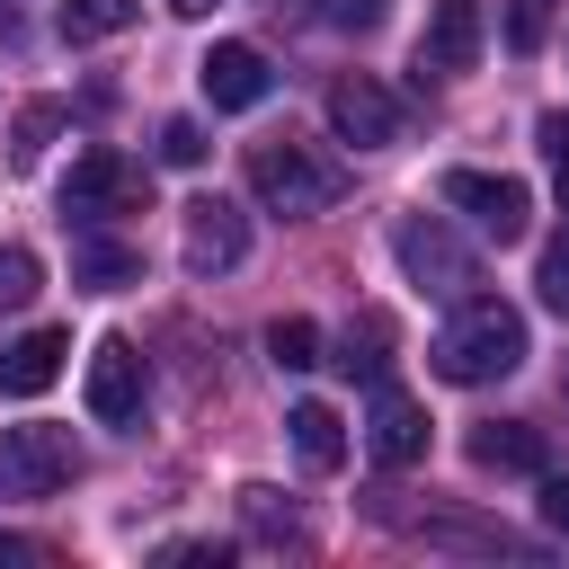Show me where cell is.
Returning <instances> with one entry per match:
<instances>
[{
    "mask_svg": "<svg viewBox=\"0 0 569 569\" xmlns=\"http://www.w3.org/2000/svg\"><path fill=\"white\" fill-rule=\"evenodd\" d=\"M533 347H525V311L516 302H498V293H471L445 329H436V347H427V365L445 373V382H507L516 365H525Z\"/></svg>",
    "mask_w": 569,
    "mask_h": 569,
    "instance_id": "cell-1",
    "label": "cell"
},
{
    "mask_svg": "<svg viewBox=\"0 0 569 569\" xmlns=\"http://www.w3.org/2000/svg\"><path fill=\"white\" fill-rule=\"evenodd\" d=\"M338 160H320L311 142H284V133H267V142H249V196L267 204V213H284V222H302V213H329L338 204Z\"/></svg>",
    "mask_w": 569,
    "mask_h": 569,
    "instance_id": "cell-2",
    "label": "cell"
},
{
    "mask_svg": "<svg viewBox=\"0 0 569 569\" xmlns=\"http://www.w3.org/2000/svg\"><path fill=\"white\" fill-rule=\"evenodd\" d=\"M151 204V169L142 160H124V151H80L71 160V178H62V213L71 222H116V213H142Z\"/></svg>",
    "mask_w": 569,
    "mask_h": 569,
    "instance_id": "cell-3",
    "label": "cell"
},
{
    "mask_svg": "<svg viewBox=\"0 0 569 569\" xmlns=\"http://www.w3.org/2000/svg\"><path fill=\"white\" fill-rule=\"evenodd\" d=\"M391 249H400V276H409L418 293H436V302H471L480 267H471V249H462L436 213H409V222L391 231Z\"/></svg>",
    "mask_w": 569,
    "mask_h": 569,
    "instance_id": "cell-4",
    "label": "cell"
},
{
    "mask_svg": "<svg viewBox=\"0 0 569 569\" xmlns=\"http://www.w3.org/2000/svg\"><path fill=\"white\" fill-rule=\"evenodd\" d=\"M80 480V445L62 427H0V498H53Z\"/></svg>",
    "mask_w": 569,
    "mask_h": 569,
    "instance_id": "cell-5",
    "label": "cell"
},
{
    "mask_svg": "<svg viewBox=\"0 0 569 569\" xmlns=\"http://www.w3.org/2000/svg\"><path fill=\"white\" fill-rule=\"evenodd\" d=\"M445 204L453 213H471V231L480 240H525V222H533V196H525V178H498V169H445Z\"/></svg>",
    "mask_w": 569,
    "mask_h": 569,
    "instance_id": "cell-6",
    "label": "cell"
},
{
    "mask_svg": "<svg viewBox=\"0 0 569 569\" xmlns=\"http://www.w3.org/2000/svg\"><path fill=\"white\" fill-rule=\"evenodd\" d=\"M329 124H338V142H356V151H391V142H400V98H391L373 71H338V80H329Z\"/></svg>",
    "mask_w": 569,
    "mask_h": 569,
    "instance_id": "cell-7",
    "label": "cell"
},
{
    "mask_svg": "<svg viewBox=\"0 0 569 569\" xmlns=\"http://www.w3.org/2000/svg\"><path fill=\"white\" fill-rule=\"evenodd\" d=\"M178 258H187V276H231V267L249 258V222H240V204L196 196V204H187V231H178Z\"/></svg>",
    "mask_w": 569,
    "mask_h": 569,
    "instance_id": "cell-8",
    "label": "cell"
},
{
    "mask_svg": "<svg viewBox=\"0 0 569 569\" xmlns=\"http://www.w3.org/2000/svg\"><path fill=\"white\" fill-rule=\"evenodd\" d=\"M142 356H133V338H98L89 347V418L98 427H133L142 418Z\"/></svg>",
    "mask_w": 569,
    "mask_h": 569,
    "instance_id": "cell-9",
    "label": "cell"
},
{
    "mask_svg": "<svg viewBox=\"0 0 569 569\" xmlns=\"http://www.w3.org/2000/svg\"><path fill=\"white\" fill-rule=\"evenodd\" d=\"M196 80H204V98L222 107V116H240V107H258L267 89H276V71H267V53L258 44H240V36H222L204 62H196Z\"/></svg>",
    "mask_w": 569,
    "mask_h": 569,
    "instance_id": "cell-10",
    "label": "cell"
},
{
    "mask_svg": "<svg viewBox=\"0 0 569 569\" xmlns=\"http://www.w3.org/2000/svg\"><path fill=\"white\" fill-rule=\"evenodd\" d=\"M365 445H373V462H382V471H409V462H427V409H418L409 391L373 382V418H365Z\"/></svg>",
    "mask_w": 569,
    "mask_h": 569,
    "instance_id": "cell-11",
    "label": "cell"
},
{
    "mask_svg": "<svg viewBox=\"0 0 569 569\" xmlns=\"http://www.w3.org/2000/svg\"><path fill=\"white\" fill-rule=\"evenodd\" d=\"M480 0H436V18H427V36H418V71H436V80H453V71H471L480 62Z\"/></svg>",
    "mask_w": 569,
    "mask_h": 569,
    "instance_id": "cell-12",
    "label": "cell"
},
{
    "mask_svg": "<svg viewBox=\"0 0 569 569\" xmlns=\"http://www.w3.org/2000/svg\"><path fill=\"white\" fill-rule=\"evenodd\" d=\"M62 356L71 338L62 329H27V338H0V400H36L62 382Z\"/></svg>",
    "mask_w": 569,
    "mask_h": 569,
    "instance_id": "cell-13",
    "label": "cell"
},
{
    "mask_svg": "<svg viewBox=\"0 0 569 569\" xmlns=\"http://www.w3.org/2000/svg\"><path fill=\"white\" fill-rule=\"evenodd\" d=\"M471 462L480 471H551V445L525 418H489V427H471Z\"/></svg>",
    "mask_w": 569,
    "mask_h": 569,
    "instance_id": "cell-14",
    "label": "cell"
},
{
    "mask_svg": "<svg viewBox=\"0 0 569 569\" xmlns=\"http://www.w3.org/2000/svg\"><path fill=\"white\" fill-rule=\"evenodd\" d=\"M284 436H293L302 471H338V462H347V427H338L329 400H293V409H284Z\"/></svg>",
    "mask_w": 569,
    "mask_h": 569,
    "instance_id": "cell-15",
    "label": "cell"
},
{
    "mask_svg": "<svg viewBox=\"0 0 569 569\" xmlns=\"http://www.w3.org/2000/svg\"><path fill=\"white\" fill-rule=\"evenodd\" d=\"M329 365H338L347 382H382V373H391V311H356Z\"/></svg>",
    "mask_w": 569,
    "mask_h": 569,
    "instance_id": "cell-16",
    "label": "cell"
},
{
    "mask_svg": "<svg viewBox=\"0 0 569 569\" xmlns=\"http://www.w3.org/2000/svg\"><path fill=\"white\" fill-rule=\"evenodd\" d=\"M133 276H142V258H133L124 240H98V231L71 240V284H89V293H124Z\"/></svg>",
    "mask_w": 569,
    "mask_h": 569,
    "instance_id": "cell-17",
    "label": "cell"
},
{
    "mask_svg": "<svg viewBox=\"0 0 569 569\" xmlns=\"http://www.w3.org/2000/svg\"><path fill=\"white\" fill-rule=\"evenodd\" d=\"M142 18V0H62V44H107V36H124Z\"/></svg>",
    "mask_w": 569,
    "mask_h": 569,
    "instance_id": "cell-18",
    "label": "cell"
},
{
    "mask_svg": "<svg viewBox=\"0 0 569 569\" xmlns=\"http://www.w3.org/2000/svg\"><path fill=\"white\" fill-rule=\"evenodd\" d=\"M36 284H44V258H36L27 240H0V311H27Z\"/></svg>",
    "mask_w": 569,
    "mask_h": 569,
    "instance_id": "cell-19",
    "label": "cell"
},
{
    "mask_svg": "<svg viewBox=\"0 0 569 569\" xmlns=\"http://www.w3.org/2000/svg\"><path fill=\"white\" fill-rule=\"evenodd\" d=\"M267 356H276L284 373H311V365H320V329H311L302 311H284V320L267 329Z\"/></svg>",
    "mask_w": 569,
    "mask_h": 569,
    "instance_id": "cell-20",
    "label": "cell"
},
{
    "mask_svg": "<svg viewBox=\"0 0 569 569\" xmlns=\"http://www.w3.org/2000/svg\"><path fill=\"white\" fill-rule=\"evenodd\" d=\"M427 542H445V551H507V560H525L533 542L525 533H507V525H427Z\"/></svg>",
    "mask_w": 569,
    "mask_h": 569,
    "instance_id": "cell-21",
    "label": "cell"
},
{
    "mask_svg": "<svg viewBox=\"0 0 569 569\" xmlns=\"http://www.w3.org/2000/svg\"><path fill=\"white\" fill-rule=\"evenodd\" d=\"M240 516H249V533H258V542H302V525L276 507V489H240Z\"/></svg>",
    "mask_w": 569,
    "mask_h": 569,
    "instance_id": "cell-22",
    "label": "cell"
},
{
    "mask_svg": "<svg viewBox=\"0 0 569 569\" xmlns=\"http://www.w3.org/2000/svg\"><path fill=\"white\" fill-rule=\"evenodd\" d=\"M311 18L338 27V36H373V27L391 18V0H311Z\"/></svg>",
    "mask_w": 569,
    "mask_h": 569,
    "instance_id": "cell-23",
    "label": "cell"
},
{
    "mask_svg": "<svg viewBox=\"0 0 569 569\" xmlns=\"http://www.w3.org/2000/svg\"><path fill=\"white\" fill-rule=\"evenodd\" d=\"M53 124H62V107H27V116H18V133H9V160H18V169H36V160H44V142H53Z\"/></svg>",
    "mask_w": 569,
    "mask_h": 569,
    "instance_id": "cell-24",
    "label": "cell"
},
{
    "mask_svg": "<svg viewBox=\"0 0 569 569\" xmlns=\"http://www.w3.org/2000/svg\"><path fill=\"white\" fill-rule=\"evenodd\" d=\"M204 151H213V142H204L196 116H169V124H160V160H169V169H196Z\"/></svg>",
    "mask_w": 569,
    "mask_h": 569,
    "instance_id": "cell-25",
    "label": "cell"
},
{
    "mask_svg": "<svg viewBox=\"0 0 569 569\" xmlns=\"http://www.w3.org/2000/svg\"><path fill=\"white\" fill-rule=\"evenodd\" d=\"M533 284H542V302H551V311L569 320V231H560V240L542 249V267H533Z\"/></svg>",
    "mask_w": 569,
    "mask_h": 569,
    "instance_id": "cell-26",
    "label": "cell"
},
{
    "mask_svg": "<svg viewBox=\"0 0 569 569\" xmlns=\"http://www.w3.org/2000/svg\"><path fill=\"white\" fill-rule=\"evenodd\" d=\"M542 27H551V0H516V9H507V44H516V53H533Z\"/></svg>",
    "mask_w": 569,
    "mask_h": 569,
    "instance_id": "cell-27",
    "label": "cell"
},
{
    "mask_svg": "<svg viewBox=\"0 0 569 569\" xmlns=\"http://www.w3.org/2000/svg\"><path fill=\"white\" fill-rule=\"evenodd\" d=\"M542 151L560 169V204H569V116H542Z\"/></svg>",
    "mask_w": 569,
    "mask_h": 569,
    "instance_id": "cell-28",
    "label": "cell"
},
{
    "mask_svg": "<svg viewBox=\"0 0 569 569\" xmlns=\"http://www.w3.org/2000/svg\"><path fill=\"white\" fill-rule=\"evenodd\" d=\"M160 560H169V569H222V542H169Z\"/></svg>",
    "mask_w": 569,
    "mask_h": 569,
    "instance_id": "cell-29",
    "label": "cell"
},
{
    "mask_svg": "<svg viewBox=\"0 0 569 569\" xmlns=\"http://www.w3.org/2000/svg\"><path fill=\"white\" fill-rule=\"evenodd\" d=\"M36 560H53V551L27 542V533H0V569H36Z\"/></svg>",
    "mask_w": 569,
    "mask_h": 569,
    "instance_id": "cell-30",
    "label": "cell"
},
{
    "mask_svg": "<svg viewBox=\"0 0 569 569\" xmlns=\"http://www.w3.org/2000/svg\"><path fill=\"white\" fill-rule=\"evenodd\" d=\"M542 525L569 533V480H542Z\"/></svg>",
    "mask_w": 569,
    "mask_h": 569,
    "instance_id": "cell-31",
    "label": "cell"
},
{
    "mask_svg": "<svg viewBox=\"0 0 569 569\" xmlns=\"http://www.w3.org/2000/svg\"><path fill=\"white\" fill-rule=\"evenodd\" d=\"M169 9H178V18H204V9H213V0H169Z\"/></svg>",
    "mask_w": 569,
    "mask_h": 569,
    "instance_id": "cell-32",
    "label": "cell"
},
{
    "mask_svg": "<svg viewBox=\"0 0 569 569\" xmlns=\"http://www.w3.org/2000/svg\"><path fill=\"white\" fill-rule=\"evenodd\" d=\"M560 382H569V373H560Z\"/></svg>",
    "mask_w": 569,
    "mask_h": 569,
    "instance_id": "cell-33",
    "label": "cell"
}]
</instances>
